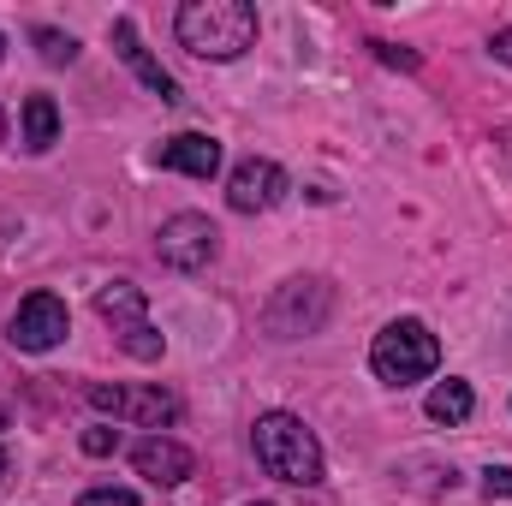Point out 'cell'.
Masks as SVG:
<instances>
[{"label":"cell","mask_w":512,"mask_h":506,"mask_svg":"<svg viewBox=\"0 0 512 506\" xmlns=\"http://www.w3.org/2000/svg\"><path fill=\"white\" fill-rule=\"evenodd\" d=\"M256 441V465L268 471V477H280V483H292V489H316L322 483V441H316V429L304 423V417H292V411H262L251 429Z\"/></svg>","instance_id":"1"},{"label":"cell","mask_w":512,"mask_h":506,"mask_svg":"<svg viewBox=\"0 0 512 506\" xmlns=\"http://www.w3.org/2000/svg\"><path fill=\"white\" fill-rule=\"evenodd\" d=\"M173 30L197 60H239L256 42V6H245V0H185Z\"/></svg>","instance_id":"2"},{"label":"cell","mask_w":512,"mask_h":506,"mask_svg":"<svg viewBox=\"0 0 512 506\" xmlns=\"http://www.w3.org/2000/svg\"><path fill=\"white\" fill-rule=\"evenodd\" d=\"M435 364H441V340H435L429 322H417V316L387 322L382 334H376V346H370V370H376L387 387H411V381L435 376Z\"/></svg>","instance_id":"3"},{"label":"cell","mask_w":512,"mask_h":506,"mask_svg":"<svg viewBox=\"0 0 512 506\" xmlns=\"http://www.w3.org/2000/svg\"><path fill=\"white\" fill-rule=\"evenodd\" d=\"M328 316H334V286L316 280V274L286 280V286L262 304V328H268L274 340H304V334H316Z\"/></svg>","instance_id":"4"},{"label":"cell","mask_w":512,"mask_h":506,"mask_svg":"<svg viewBox=\"0 0 512 506\" xmlns=\"http://www.w3.org/2000/svg\"><path fill=\"white\" fill-rule=\"evenodd\" d=\"M96 316L120 334V346H126L137 364H155L161 352H167V340L155 334V322H149V304H143V292L131 286V280H108L102 292H96Z\"/></svg>","instance_id":"5"},{"label":"cell","mask_w":512,"mask_h":506,"mask_svg":"<svg viewBox=\"0 0 512 506\" xmlns=\"http://www.w3.org/2000/svg\"><path fill=\"white\" fill-rule=\"evenodd\" d=\"M84 399H90L96 411H108V417L137 423V429H167V423H179V399H173L161 381H143V387H126V381H90Z\"/></svg>","instance_id":"6"},{"label":"cell","mask_w":512,"mask_h":506,"mask_svg":"<svg viewBox=\"0 0 512 506\" xmlns=\"http://www.w3.org/2000/svg\"><path fill=\"white\" fill-rule=\"evenodd\" d=\"M155 256L173 268V274H203L215 256H221V227L209 221V215H173V221H161V233H155Z\"/></svg>","instance_id":"7"},{"label":"cell","mask_w":512,"mask_h":506,"mask_svg":"<svg viewBox=\"0 0 512 506\" xmlns=\"http://www.w3.org/2000/svg\"><path fill=\"white\" fill-rule=\"evenodd\" d=\"M12 346L18 352H54L66 334H72V310H66V298H54V292H30L18 310H12Z\"/></svg>","instance_id":"8"},{"label":"cell","mask_w":512,"mask_h":506,"mask_svg":"<svg viewBox=\"0 0 512 506\" xmlns=\"http://www.w3.org/2000/svg\"><path fill=\"white\" fill-rule=\"evenodd\" d=\"M286 191H292L286 167H280V161H262V155L239 161V167H233V179H227V203H233L239 215H268Z\"/></svg>","instance_id":"9"},{"label":"cell","mask_w":512,"mask_h":506,"mask_svg":"<svg viewBox=\"0 0 512 506\" xmlns=\"http://www.w3.org/2000/svg\"><path fill=\"white\" fill-rule=\"evenodd\" d=\"M131 465H137V477H149L155 489H179V483L197 471L191 447L173 441V435H143V441L131 447Z\"/></svg>","instance_id":"10"},{"label":"cell","mask_w":512,"mask_h":506,"mask_svg":"<svg viewBox=\"0 0 512 506\" xmlns=\"http://www.w3.org/2000/svg\"><path fill=\"white\" fill-rule=\"evenodd\" d=\"M155 167H173V173H191V179H215L221 173V143L209 131H179L155 149Z\"/></svg>","instance_id":"11"},{"label":"cell","mask_w":512,"mask_h":506,"mask_svg":"<svg viewBox=\"0 0 512 506\" xmlns=\"http://www.w3.org/2000/svg\"><path fill=\"white\" fill-rule=\"evenodd\" d=\"M114 48H120V60H126L131 72L143 78V90H149V96H161V102H179V84H173V72H161V60H149V48H143V36H137V24H131V18H114Z\"/></svg>","instance_id":"12"},{"label":"cell","mask_w":512,"mask_h":506,"mask_svg":"<svg viewBox=\"0 0 512 506\" xmlns=\"http://www.w3.org/2000/svg\"><path fill=\"white\" fill-rule=\"evenodd\" d=\"M471 405H477V393H471V381H435V387H429V405H423V411H429V417H435V423H447V429H453V423H465V417H471Z\"/></svg>","instance_id":"13"},{"label":"cell","mask_w":512,"mask_h":506,"mask_svg":"<svg viewBox=\"0 0 512 506\" xmlns=\"http://www.w3.org/2000/svg\"><path fill=\"white\" fill-rule=\"evenodd\" d=\"M54 137H60V108H54V96H30V102H24V149L48 155Z\"/></svg>","instance_id":"14"},{"label":"cell","mask_w":512,"mask_h":506,"mask_svg":"<svg viewBox=\"0 0 512 506\" xmlns=\"http://www.w3.org/2000/svg\"><path fill=\"white\" fill-rule=\"evenodd\" d=\"M36 48H42V60H48V66H72V60H78V42H72L66 30H48V24L36 30Z\"/></svg>","instance_id":"15"},{"label":"cell","mask_w":512,"mask_h":506,"mask_svg":"<svg viewBox=\"0 0 512 506\" xmlns=\"http://www.w3.org/2000/svg\"><path fill=\"white\" fill-rule=\"evenodd\" d=\"M483 495L489 501H512V465H489L483 471Z\"/></svg>","instance_id":"16"},{"label":"cell","mask_w":512,"mask_h":506,"mask_svg":"<svg viewBox=\"0 0 512 506\" xmlns=\"http://www.w3.org/2000/svg\"><path fill=\"white\" fill-rule=\"evenodd\" d=\"M114 447H120V429H84V453L90 459H108Z\"/></svg>","instance_id":"17"},{"label":"cell","mask_w":512,"mask_h":506,"mask_svg":"<svg viewBox=\"0 0 512 506\" xmlns=\"http://www.w3.org/2000/svg\"><path fill=\"white\" fill-rule=\"evenodd\" d=\"M78 506H137L131 489H90V495H78Z\"/></svg>","instance_id":"18"},{"label":"cell","mask_w":512,"mask_h":506,"mask_svg":"<svg viewBox=\"0 0 512 506\" xmlns=\"http://www.w3.org/2000/svg\"><path fill=\"white\" fill-rule=\"evenodd\" d=\"M370 48H376V54H382L387 66H399V72H417V66H423V60H417V54H411V48H393V42H370Z\"/></svg>","instance_id":"19"},{"label":"cell","mask_w":512,"mask_h":506,"mask_svg":"<svg viewBox=\"0 0 512 506\" xmlns=\"http://www.w3.org/2000/svg\"><path fill=\"white\" fill-rule=\"evenodd\" d=\"M489 54H495L501 66H512V24H507V30H495V36H489Z\"/></svg>","instance_id":"20"},{"label":"cell","mask_w":512,"mask_h":506,"mask_svg":"<svg viewBox=\"0 0 512 506\" xmlns=\"http://www.w3.org/2000/svg\"><path fill=\"white\" fill-rule=\"evenodd\" d=\"M6 471H12V459H6V447H0V477H6Z\"/></svg>","instance_id":"21"},{"label":"cell","mask_w":512,"mask_h":506,"mask_svg":"<svg viewBox=\"0 0 512 506\" xmlns=\"http://www.w3.org/2000/svg\"><path fill=\"white\" fill-rule=\"evenodd\" d=\"M0 60H6V36H0Z\"/></svg>","instance_id":"22"},{"label":"cell","mask_w":512,"mask_h":506,"mask_svg":"<svg viewBox=\"0 0 512 506\" xmlns=\"http://www.w3.org/2000/svg\"><path fill=\"white\" fill-rule=\"evenodd\" d=\"M0 137H6V114H0Z\"/></svg>","instance_id":"23"},{"label":"cell","mask_w":512,"mask_h":506,"mask_svg":"<svg viewBox=\"0 0 512 506\" xmlns=\"http://www.w3.org/2000/svg\"><path fill=\"white\" fill-rule=\"evenodd\" d=\"M251 506H274V501H251Z\"/></svg>","instance_id":"24"}]
</instances>
